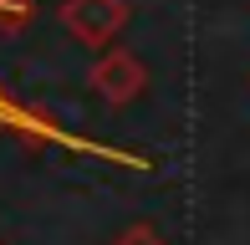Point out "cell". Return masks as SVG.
<instances>
[{
  "label": "cell",
  "instance_id": "obj_2",
  "mask_svg": "<svg viewBox=\"0 0 250 245\" xmlns=\"http://www.w3.org/2000/svg\"><path fill=\"white\" fill-rule=\"evenodd\" d=\"M87 82H92V92L107 107H133L143 92H148V66H143V57L128 51V46H102V57L92 61Z\"/></svg>",
  "mask_w": 250,
  "mask_h": 245
},
{
  "label": "cell",
  "instance_id": "obj_3",
  "mask_svg": "<svg viewBox=\"0 0 250 245\" xmlns=\"http://www.w3.org/2000/svg\"><path fill=\"white\" fill-rule=\"evenodd\" d=\"M107 245H168V240L158 235V225H148V220H133V225L123 230L118 240H107Z\"/></svg>",
  "mask_w": 250,
  "mask_h": 245
},
{
  "label": "cell",
  "instance_id": "obj_5",
  "mask_svg": "<svg viewBox=\"0 0 250 245\" xmlns=\"http://www.w3.org/2000/svg\"><path fill=\"white\" fill-rule=\"evenodd\" d=\"M10 113H16V97H10V92H5V87H0V133H5V128H10Z\"/></svg>",
  "mask_w": 250,
  "mask_h": 245
},
{
  "label": "cell",
  "instance_id": "obj_4",
  "mask_svg": "<svg viewBox=\"0 0 250 245\" xmlns=\"http://www.w3.org/2000/svg\"><path fill=\"white\" fill-rule=\"evenodd\" d=\"M31 16H36L31 0H0V31H21Z\"/></svg>",
  "mask_w": 250,
  "mask_h": 245
},
{
  "label": "cell",
  "instance_id": "obj_1",
  "mask_svg": "<svg viewBox=\"0 0 250 245\" xmlns=\"http://www.w3.org/2000/svg\"><path fill=\"white\" fill-rule=\"evenodd\" d=\"M56 20L66 26V36L82 41V46H112L123 36V26L133 20L128 0H62L56 5Z\"/></svg>",
  "mask_w": 250,
  "mask_h": 245
}]
</instances>
